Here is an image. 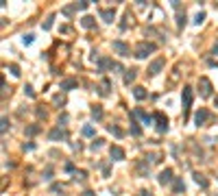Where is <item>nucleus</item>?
Wrapping results in <instances>:
<instances>
[{"mask_svg":"<svg viewBox=\"0 0 218 196\" xmlns=\"http://www.w3.org/2000/svg\"><path fill=\"white\" fill-rule=\"evenodd\" d=\"M114 50H118L120 54H129V46L124 42H114Z\"/></svg>","mask_w":218,"mask_h":196,"instance_id":"obj_10","label":"nucleus"},{"mask_svg":"<svg viewBox=\"0 0 218 196\" xmlns=\"http://www.w3.org/2000/svg\"><path fill=\"white\" fill-rule=\"evenodd\" d=\"M216 54H218V44H216Z\"/></svg>","mask_w":218,"mask_h":196,"instance_id":"obj_35","label":"nucleus"},{"mask_svg":"<svg viewBox=\"0 0 218 196\" xmlns=\"http://www.w3.org/2000/svg\"><path fill=\"white\" fill-rule=\"evenodd\" d=\"M153 50H155V44L140 42L138 48H135V57H138V59H144V57H149V52H153Z\"/></svg>","mask_w":218,"mask_h":196,"instance_id":"obj_1","label":"nucleus"},{"mask_svg":"<svg viewBox=\"0 0 218 196\" xmlns=\"http://www.w3.org/2000/svg\"><path fill=\"white\" fill-rule=\"evenodd\" d=\"M24 92L29 94V96H33V94H35V92H33V87H31V85H26V87H24Z\"/></svg>","mask_w":218,"mask_h":196,"instance_id":"obj_31","label":"nucleus"},{"mask_svg":"<svg viewBox=\"0 0 218 196\" xmlns=\"http://www.w3.org/2000/svg\"><path fill=\"white\" fill-rule=\"evenodd\" d=\"M81 24H83L85 29H92V26H94V18H89V15H85V18H83V22H81Z\"/></svg>","mask_w":218,"mask_h":196,"instance_id":"obj_17","label":"nucleus"},{"mask_svg":"<svg viewBox=\"0 0 218 196\" xmlns=\"http://www.w3.org/2000/svg\"><path fill=\"white\" fill-rule=\"evenodd\" d=\"M50 26H52V15H50V18H48V20H46V22H44V29H46V31H48Z\"/></svg>","mask_w":218,"mask_h":196,"instance_id":"obj_24","label":"nucleus"},{"mask_svg":"<svg viewBox=\"0 0 218 196\" xmlns=\"http://www.w3.org/2000/svg\"><path fill=\"white\" fill-rule=\"evenodd\" d=\"M142 196H151V192H142Z\"/></svg>","mask_w":218,"mask_h":196,"instance_id":"obj_33","label":"nucleus"},{"mask_svg":"<svg viewBox=\"0 0 218 196\" xmlns=\"http://www.w3.org/2000/svg\"><path fill=\"white\" fill-rule=\"evenodd\" d=\"M83 135H94V129H92V127H85L83 129Z\"/></svg>","mask_w":218,"mask_h":196,"instance_id":"obj_25","label":"nucleus"},{"mask_svg":"<svg viewBox=\"0 0 218 196\" xmlns=\"http://www.w3.org/2000/svg\"><path fill=\"white\" fill-rule=\"evenodd\" d=\"M133 116H140V118H142V120H144L146 124H151V122H153V118H151L149 113H144L142 109H135V111H133Z\"/></svg>","mask_w":218,"mask_h":196,"instance_id":"obj_12","label":"nucleus"},{"mask_svg":"<svg viewBox=\"0 0 218 196\" xmlns=\"http://www.w3.org/2000/svg\"><path fill=\"white\" fill-rule=\"evenodd\" d=\"M185 190V185H183V181H181V179H177V181H174V192H177V194H181V192Z\"/></svg>","mask_w":218,"mask_h":196,"instance_id":"obj_18","label":"nucleus"},{"mask_svg":"<svg viewBox=\"0 0 218 196\" xmlns=\"http://www.w3.org/2000/svg\"><path fill=\"white\" fill-rule=\"evenodd\" d=\"M216 107H218V96H216Z\"/></svg>","mask_w":218,"mask_h":196,"instance_id":"obj_34","label":"nucleus"},{"mask_svg":"<svg viewBox=\"0 0 218 196\" xmlns=\"http://www.w3.org/2000/svg\"><path fill=\"white\" fill-rule=\"evenodd\" d=\"M207 118H209V111H207V109H198L196 116H194V122H196V124H203Z\"/></svg>","mask_w":218,"mask_h":196,"instance_id":"obj_6","label":"nucleus"},{"mask_svg":"<svg viewBox=\"0 0 218 196\" xmlns=\"http://www.w3.org/2000/svg\"><path fill=\"white\" fill-rule=\"evenodd\" d=\"M50 140H61V137H63V131H61V129H54V131H50Z\"/></svg>","mask_w":218,"mask_h":196,"instance_id":"obj_16","label":"nucleus"},{"mask_svg":"<svg viewBox=\"0 0 218 196\" xmlns=\"http://www.w3.org/2000/svg\"><path fill=\"white\" fill-rule=\"evenodd\" d=\"M100 15H103V20H105V22H114L116 11H114V9H103V11H100Z\"/></svg>","mask_w":218,"mask_h":196,"instance_id":"obj_9","label":"nucleus"},{"mask_svg":"<svg viewBox=\"0 0 218 196\" xmlns=\"http://www.w3.org/2000/svg\"><path fill=\"white\" fill-rule=\"evenodd\" d=\"M24 44H33V35H24Z\"/></svg>","mask_w":218,"mask_h":196,"instance_id":"obj_30","label":"nucleus"},{"mask_svg":"<svg viewBox=\"0 0 218 196\" xmlns=\"http://www.w3.org/2000/svg\"><path fill=\"white\" fill-rule=\"evenodd\" d=\"M83 196H94V194H92V192H85V194Z\"/></svg>","mask_w":218,"mask_h":196,"instance_id":"obj_32","label":"nucleus"},{"mask_svg":"<svg viewBox=\"0 0 218 196\" xmlns=\"http://www.w3.org/2000/svg\"><path fill=\"white\" fill-rule=\"evenodd\" d=\"M7 127H9V120H7V118H2V127H0V129H2V133L7 131Z\"/></svg>","mask_w":218,"mask_h":196,"instance_id":"obj_28","label":"nucleus"},{"mask_svg":"<svg viewBox=\"0 0 218 196\" xmlns=\"http://www.w3.org/2000/svg\"><path fill=\"white\" fill-rule=\"evenodd\" d=\"M194 179H196V183H198V185H203V187H207V185H209V183H207V179H205L203 174H198V172L194 174Z\"/></svg>","mask_w":218,"mask_h":196,"instance_id":"obj_15","label":"nucleus"},{"mask_svg":"<svg viewBox=\"0 0 218 196\" xmlns=\"http://www.w3.org/2000/svg\"><path fill=\"white\" fill-rule=\"evenodd\" d=\"M92 116H94L96 120H98V118H103V109H100V107H94V109H92Z\"/></svg>","mask_w":218,"mask_h":196,"instance_id":"obj_21","label":"nucleus"},{"mask_svg":"<svg viewBox=\"0 0 218 196\" xmlns=\"http://www.w3.org/2000/svg\"><path fill=\"white\" fill-rule=\"evenodd\" d=\"M98 92H100V96H107V94H109V81H107V78L100 83V89H98Z\"/></svg>","mask_w":218,"mask_h":196,"instance_id":"obj_14","label":"nucleus"},{"mask_svg":"<svg viewBox=\"0 0 218 196\" xmlns=\"http://www.w3.org/2000/svg\"><path fill=\"white\" fill-rule=\"evenodd\" d=\"M109 152H111V159H116V161H122V159H124V150L120 146H111Z\"/></svg>","mask_w":218,"mask_h":196,"instance_id":"obj_7","label":"nucleus"},{"mask_svg":"<svg viewBox=\"0 0 218 196\" xmlns=\"http://www.w3.org/2000/svg\"><path fill=\"white\" fill-rule=\"evenodd\" d=\"M74 85H76V81H74V78H65L63 83H61V89H72Z\"/></svg>","mask_w":218,"mask_h":196,"instance_id":"obj_13","label":"nucleus"},{"mask_svg":"<svg viewBox=\"0 0 218 196\" xmlns=\"http://www.w3.org/2000/svg\"><path fill=\"white\" fill-rule=\"evenodd\" d=\"M133 78H135V72H133V70H129V72L124 74V83L129 85V83H131V81H133Z\"/></svg>","mask_w":218,"mask_h":196,"instance_id":"obj_19","label":"nucleus"},{"mask_svg":"<svg viewBox=\"0 0 218 196\" xmlns=\"http://www.w3.org/2000/svg\"><path fill=\"white\" fill-rule=\"evenodd\" d=\"M100 146H103V140H96V142L92 144V148H94V150H96V148H100Z\"/></svg>","mask_w":218,"mask_h":196,"instance_id":"obj_29","label":"nucleus"},{"mask_svg":"<svg viewBox=\"0 0 218 196\" xmlns=\"http://www.w3.org/2000/svg\"><path fill=\"white\" fill-rule=\"evenodd\" d=\"M131 133H133V135H140V133H142V131H140V127H138L135 122H131Z\"/></svg>","mask_w":218,"mask_h":196,"instance_id":"obj_22","label":"nucleus"},{"mask_svg":"<svg viewBox=\"0 0 218 196\" xmlns=\"http://www.w3.org/2000/svg\"><path fill=\"white\" fill-rule=\"evenodd\" d=\"M133 96L138 98V100H144L149 94H146V89H144V87H133Z\"/></svg>","mask_w":218,"mask_h":196,"instance_id":"obj_11","label":"nucleus"},{"mask_svg":"<svg viewBox=\"0 0 218 196\" xmlns=\"http://www.w3.org/2000/svg\"><path fill=\"white\" fill-rule=\"evenodd\" d=\"M161 68H164V59H155L153 63H151V68H149V74L153 76V74H157Z\"/></svg>","mask_w":218,"mask_h":196,"instance_id":"obj_8","label":"nucleus"},{"mask_svg":"<svg viewBox=\"0 0 218 196\" xmlns=\"http://www.w3.org/2000/svg\"><path fill=\"white\" fill-rule=\"evenodd\" d=\"M109 133H114L116 137H122V135H124L122 129H118V127H109Z\"/></svg>","mask_w":218,"mask_h":196,"instance_id":"obj_20","label":"nucleus"},{"mask_svg":"<svg viewBox=\"0 0 218 196\" xmlns=\"http://www.w3.org/2000/svg\"><path fill=\"white\" fill-rule=\"evenodd\" d=\"M192 105V87H183V109L188 111Z\"/></svg>","mask_w":218,"mask_h":196,"instance_id":"obj_4","label":"nucleus"},{"mask_svg":"<svg viewBox=\"0 0 218 196\" xmlns=\"http://www.w3.org/2000/svg\"><path fill=\"white\" fill-rule=\"evenodd\" d=\"M11 74H13V76H18V74H20V68H18V65H11Z\"/></svg>","mask_w":218,"mask_h":196,"instance_id":"obj_27","label":"nucleus"},{"mask_svg":"<svg viewBox=\"0 0 218 196\" xmlns=\"http://www.w3.org/2000/svg\"><path fill=\"white\" fill-rule=\"evenodd\" d=\"M37 131H40V127H35V124H33V127H29V129H26V133H29V135H35Z\"/></svg>","mask_w":218,"mask_h":196,"instance_id":"obj_23","label":"nucleus"},{"mask_svg":"<svg viewBox=\"0 0 218 196\" xmlns=\"http://www.w3.org/2000/svg\"><path fill=\"white\" fill-rule=\"evenodd\" d=\"M155 120H157V129H159V131H168V118H166V116H164V113L161 111H157V113H155Z\"/></svg>","mask_w":218,"mask_h":196,"instance_id":"obj_3","label":"nucleus"},{"mask_svg":"<svg viewBox=\"0 0 218 196\" xmlns=\"http://www.w3.org/2000/svg\"><path fill=\"white\" fill-rule=\"evenodd\" d=\"M172 181V170L170 168H166V170H161V174H159V183L161 185H166V183Z\"/></svg>","mask_w":218,"mask_h":196,"instance_id":"obj_5","label":"nucleus"},{"mask_svg":"<svg viewBox=\"0 0 218 196\" xmlns=\"http://www.w3.org/2000/svg\"><path fill=\"white\" fill-rule=\"evenodd\" d=\"M198 85H201V96H203V98L212 96V83H209V78H207V76H201Z\"/></svg>","mask_w":218,"mask_h":196,"instance_id":"obj_2","label":"nucleus"},{"mask_svg":"<svg viewBox=\"0 0 218 196\" xmlns=\"http://www.w3.org/2000/svg\"><path fill=\"white\" fill-rule=\"evenodd\" d=\"M203 20H205V13H203V11H201V13H196V24H201Z\"/></svg>","mask_w":218,"mask_h":196,"instance_id":"obj_26","label":"nucleus"}]
</instances>
